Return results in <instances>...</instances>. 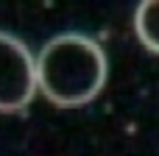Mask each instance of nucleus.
Returning a JSON list of instances; mask_svg holds the SVG:
<instances>
[{
  "mask_svg": "<svg viewBox=\"0 0 159 156\" xmlns=\"http://www.w3.org/2000/svg\"><path fill=\"white\" fill-rule=\"evenodd\" d=\"M106 53L84 33H59L36 56L39 92L64 109L95 100L106 84Z\"/></svg>",
  "mask_w": 159,
  "mask_h": 156,
  "instance_id": "obj_1",
  "label": "nucleus"
},
{
  "mask_svg": "<svg viewBox=\"0 0 159 156\" xmlns=\"http://www.w3.org/2000/svg\"><path fill=\"white\" fill-rule=\"evenodd\" d=\"M134 31L151 53H159V0H140L134 11Z\"/></svg>",
  "mask_w": 159,
  "mask_h": 156,
  "instance_id": "obj_3",
  "label": "nucleus"
},
{
  "mask_svg": "<svg viewBox=\"0 0 159 156\" xmlns=\"http://www.w3.org/2000/svg\"><path fill=\"white\" fill-rule=\"evenodd\" d=\"M36 59L11 33L0 31V112H22L36 98Z\"/></svg>",
  "mask_w": 159,
  "mask_h": 156,
  "instance_id": "obj_2",
  "label": "nucleus"
}]
</instances>
